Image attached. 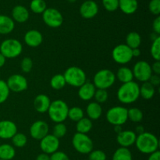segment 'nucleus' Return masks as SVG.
Instances as JSON below:
<instances>
[{"label":"nucleus","mask_w":160,"mask_h":160,"mask_svg":"<svg viewBox=\"0 0 160 160\" xmlns=\"http://www.w3.org/2000/svg\"><path fill=\"white\" fill-rule=\"evenodd\" d=\"M92 127H93L92 120H91L88 117L82 118L79 121H78L76 124L77 132L81 133H86L87 134L92 130Z\"/></svg>","instance_id":"c85d7f7f"},{"label":"nucleus","mask_w":160,"mask_h":160,"mask_svg":"<svg viewBox=\"0 0 160 160\" xmlns=\"http://www.w3.org/2000/svg\"><path fill=\"white\" fill-rule=\"evenodd\" d=\"M128 108L123 106L112 107L106 112V120L112 125H123L128 120Z\"/></svg>","instance_id":"6e6552de"},{"label":"nucleus","mask_w":160,"mask_h":160,"mask_svg":"<svg viewBox=\"0 0 160 160\" xmlns=\"http://www.w3.org/2000/svg\"><path fill=\"white\" fill-rule=\"evenodd\" d=\"M152 30L153 32L156 33V34L160 35V17L157 16L156 18L154 19L152 23Z\"/></svg>","instance_id":"a18cd8bd"},{"label":"nucleus","mask_w":160,"mask_h":160,"mask_svg":"<svg viewBox=\"0 0 160 160\" xmlns=\"http://www.w3.org/2000/svg\"><path fill=\"white\" fill-rule=\"evenodd\" d=\"M6 58L5 57V56H3L1 53H0V68H1V67H2L3 66L5 65V64H6Z\"/></svg>","instance_id":"864d4df0"},{"label":"nucleus","mask_w":160,"mask_h":160,"mask_svg":"<svg viewBox=\"0 0 160 160\" xmlns=\"http://www.w3.org/2000/svg\"><path fill=\"white\" fill-rule=\"evenodd\" d=\"M33 67V61L31 58L26 56L23 58L20 62V69L24 73H29Z\"/></svg>","instance_id":"79ce46f5"},{"label":"nucleus","mask_w":160,"mask_h":160,"mask_svg":"<svg viewBox=\"0 0 160 160\" xmlns=\"http://www.w3.org/2000/svg\"><path fill=\"white\" fill-rule=\"evenodd\" d=\"M67 1H68L70 3H76L77 0H67Z\"/></svg>","instance_id":"4d7b16f0"},{"label":"nucleus","mask_w":160,"mask_h":160,"mask_svg":"<svg viewBox=\"0 0 160 160\" xmlns=\"http://www.w3.org/2000/svg\"><path fill=\"white\" fill-rule=\"evenodd\" d=\"M30 17L29 10L22 5H17L12 9V19L14 22L23 24L28 21Z\"/></svg>","instance_id":"aec40b11"},{"label":"nucleus","mask_w":160,"mask_h":160,"mask_svg":"<svg viewBox=\"0 0 160 160\" xmlns=\"http://www.w3.org/2000/svg\"><path fill=\"white\" fill-rule=\"evenodd\" d=\"M126 44L131 49L139 48L142 44V37L140 34L136 31H131L128 33L126 37Z\"/></svg>","instance_id":"cd10ccee"},{"label":"nucleus","mask_w":160,"mask_h":160,"mask_svg":"<svg viewBox=\"0 0 160 160\" xmlns=\"http://www.w3.org/2000/svg\"><path fill=\"white\" fill-rule=\"evenodd\" d=\"M67 84L73 87H80L87 81L85 72L78 66L69 67L63 73Z\"/></svg>","instance_id":"20e7f679"},{"label":"nucleus","mask_w":160,"mask_h":160,"mask_svg":"<svg viewBox=\"0 0 160 160\" xmlns=\"http://www.w3.org/2000/svg\"><path fill=\"white\" fill-rule=\"evenodd\" d=\"M50 160H70V158L67 153L58 150L50 155Z\"/></svg>","instance_id":"c03bdc74"},{"label":"nucleus","mask_w":160,"mask_h":160,"mask_svg":"<svg viewBox=\"0 0 160 160\" xmlns=\"http://www.w3.org/2000/svg\"><path fill=\"white\" fill-rule=\"evenodd\" d=\"M30 9L34 13L42 14L47 9V4L45 0H31Z\"/></svg>","instance_id":"473e14b6"},{"label":"nucleus","mask_w":160,"mask_h":160,"mask_svg":"<svg viewBox=\"0 0 160 160\" xmlns=\"http://www.w3.org/2000/svg\"><path fill=\"white\" fill-rule=\"evenodd\" d=\"M78 88H79L78 96L81 100H84V101H88V100H92L94 97L95 90H96L95 85L88 81H86L84 84L81 85Z\"/></svg>","instance_id":"412c9836"},{"label":"nucleus","mask_w":160,"mask_h":160,"mask_svg":"<svg viewBox=\"0 0 160 160\" xmlns=\"http://www.w3.org/2000/svg\"><path fill=\"white\" fill-rule=\"evenodd\" d=\"M122 130H123V129H122V125H114V132H115L117 134L120 133Z\"/></svg>","instance_id":"5fc2aeb1"},{"label":"nucleus","mask_w":160,"mask_h":160,"mask_svg":"<svg viewBox=\"0 0 160 160\" xmlns=\"http://www.w3.org/2000/svg\"><path fill=\"white\" fill-rule=\"evenodd\" d=\"M156 93V87L149 82H145L140 86V97L145 100H151Z\"/></svg>","instance_id":"bb28decb"},{"label":"nucleus","mask_w":160,"mask_h":160,"mask_svg":"<svg viewBox=\"0 0 160 160\" xmlns=\"http://www.w3.org/2000/svg\"><path fill=\"white\" fill-rule=\"evenodd\" d=\"M148 9L150 13L155 16H159L160 14V0H151L148 4Z\"/></svg>","instance_id":"37998d69"},{"label":"nucleus","mask_w":160,"mask_h":160,"mask_svg":"<svg viewBox=\"0 0 160 160\" xmlns=\"http://www.w3.org/2000/svg\"><path fill=\"white\" fill-rule=\"evenodd\" d=\"M84 117V110L80 107H73V108H69L68 115L67 118L73 122H78L80 119Z\"/></svg>","instance_id":"72a5a7b5"},{"label":"nucleus","mask_w":160,"mask_h":160,"mask_svg":"<svg viewBox=\"0 0 160 160\" xmlns=\"http://www.w3.org/2000/svg\"><path fill=\"white\" fill-rule=\"evenodd\" d=\"M9 90L13 93H21L28 87V82L23 75L20 74H12L6 81Z\"/></svg>","instance_id":"f8f14e48"},{"label":"nucleus","mask_w":160,"mask_h":160,"mask_svg":"<svg viewBox=\"0 0 160 160\" xmlns=\"http://www.w3.org/2000/svg\"><path fill=\"white\" fill-rule=\"evenodd\" d=\"M83 1H86V0H83Z\"/></svg>","instance_id":"13d9d810"},{"label":"nucleus","mask_w":160,"mask_h":160,"mask_svg":"<svg viewBox=\"0 0 160 160\" xmlns=\"http://www.w3.org/2000/svg\"><path fill=\"white\" fill-rule=\"evenodd\" d=\"M102 3L108 12H115L119 9V0H102Z\"/></svg>","instance_id":"ea45409f"},{"label":"nucleus","mask_w":160,"mask_h":160,"mask_svg":"<svg viewBox=\"0 0 160 160\" xmlns=\"http://www.w3.org/2000/svg\"><path fill=\"white\" fill-rule=\"evenodd\" d=\"M117 96L119 101L123 104L134 103L140 97V86L134 80L122 83L117 90Z\"/></svg>","instance_id":"f257e3e1"},{"label":"nucleus","mask_w":160,"mask_h":160,"mask_svg":"<svg viewBox=\"0 0 160 160\" xmlns=\"http://www.w3.org/2000/svg\"><path fill=\"white\" fill-rule=\"evenodd\" d=\"M107 159V155L106 152L102 150L97 149V150H92L88 154V160H106Z\"/></svg>","instance_id":"a19ab883"},{"label":"nucleus","mask_w":160,"mask_h":160,"mask_svg":"<svg viewBox=\"0 0 160 160\" xmlns=\"http://www.w3.org/2000/svg\"><path fill=\"white\" fill-rule=\"evenodd\" d=\"M132 72L134 78L142 83L148 82L152 75L151 65L145 61H138L134 65Z\"/></svg>","instance_id":"9b49d317"},{"label":"nucleus","mask_w":160,"mask_h":160,"mask_svg":"<svg viewBox=\"0 0 160 160\" xmlns=\"http://www.w3.org/2000/svg\"><path fill=\"white\" fill-rule=\"evenodd\" d=\"M16 155V149L10 144H0V159L12 160Z\"/></svg>","instance_id":"a878e982"},{"label":"nucleus","mask_w":160,"mask_h":160,"mask_svg":"<svg viewBox=\"0 0 160 160\" xmlns=\"http://www.w3.org/2000/svg\"><path fill=\"white\" fill-rule=\"evenodd\" d=\"M95 102L98 104H102L107 101L109 98V93H108L107 89H96L94 95Z\"/></svg>","instance_id":"58836bf2"},{"label":"nucleus","mask_w":160,"mask_h":160,"mask_svg":"<svg viewBox=\"0 0 160 160\" xmlns=\"http://www.w3.org/2000/svg\"><path fill=\"white\" fill-rule=\"evenodd\" d=\"M159 37H160L159 35L156 34V33H155V32H152L151 35H150V39H152V41L156 40V39Z\"/></svg>","instance_id":"6e6d98bb"},{"label":"nucleus","mask_w":160,"mask_h":160,"mask_svg":"<svg viewBox=\"0 0 160 160\" xmlns=\"http://www.w3.org/2000/svg\"><path fill=\"white\" fill-rule=\"evenodd\" d=\"M0 160H2V159H0Z\"/></svg>","instance_id":"052dcab7"},{"label":"nucleus","mask_w":160,"mask_h":160,"mask_svg":"<svg viewBox=\"0 0 160 160\" xmlns=\"http://www.w3.org/2000/svg\"><path fill=\"white\" fill-rule=\"evenodd\" d=\"M17 133V124L11 120L0 121V139L9 140Z\"/></svg>","instance_id":"dca6fc26"},{"label":"nucleus","mask_w":160,"mask_h":160,"mask_svg":"<svg viewBox=\"0 0 160 160\" xmlns=\"http://www.w3.org/2000/svg\"><path fill=\"white\" fill-rule=\"evenodd\" d=\"M67 133V127L63 122H59V123H56V125L53 126L52 128V134L54 135L58 139L62 138L65 136V135Z\"/></svg>","instance_id":"c9c22d12"},{"label":"nucleus","mask_w":160,"mask_h":160,"mask_svg":"<svg viewBox=\"0 0 160 160\" xmlns=\"http://www.w3.org/2000/svg\"><path fill=\"white\" fill-rule=\"evenodd\" d=\"M51 104V100L49 97L45 94H38L36 96L33 101V105L36 111L38 113H45L48 111V108Z\"/></svg>","instance_id":"6ab92c4d"},{"label":"nucleus","mask_w":160,"mask_h":160,"mask_svg":"<svg viewBox=\"0 0 160 160\" xmlns=\"http://www.w3.org/2000/svg\"><path fill=\"white\" fill-rule=\"evenodd\" d=\"M112 57L117 64L121 65L128 64L133 59L132 49L126 44H119L112 50Z\"/></svg>","instance_id":"1a4fd4ad"},{"label":"nucleus","mask_w":160,"mask_h":160,"mask_svg":"<svg viewBox=\"0 0 160 160\" xmlns=\"http://www.w3.org/2000/svg\"><path fill=\"white\" fill-rule=\"evenodd\" d=\"M36 160H50V155L46 153L42 152L36 157Z\"/></svg>","instance_id":"8fccbe9b"},{"label":"nucleus","mask_w":160,"mask_h":160,"mask_svg":"<svg viewBox=\"0 0 160 160\" xmlns=\"http://www.w3.org/2000/svg\"><path fill=\"white\" fill-rule=\"evenodd\" d=\"M69 107L64 100L57 99L51 101L48 109V114L50 119L55 123L63 122L67 119Z\"/></svg>","instance_id":"7ed1b4c3"},{"label":"nucleus","mask_w":160,"mask_h":160,"mask_svg":"<svg viewBox=\"0 0 160 160\" xmlns=\"http://www.w3.org/2000/svg\"><path fill=\"white\" fill-rule=\"evenodd\" d=\"M86 114L91 120H97L102 115V108L97 102H90L86 108Z\"/></svg>","instance_id":"b1692460"},{"label":"nucleus","mask_w":160,"mask_h":160,"mask_svg":"<svg viewBox=\"0 0 160 160\" xmlns=\"http://www.w3.org/2000/svg\"><path fill=\"white\" fill-rule=\"evenodd\" d=\"M85 160H88V159H85Z\"/></svg>","instance_id":"bf43d9fd"},{"label":"nucleus","mask_w":160,"mask_h":160,"mask_svg":"<svg viewBox=\"0 0 160 160\" xmlns=\"http://www.w3.org/2000/svg\"><path fill=\"white\" fill-rule=\"evenodd\" d=\"M24 42L27 45L32 48L39 46L43 42V35L39 31L31 29L27 31L24 35Z\"/></svg>","instance_id":"a211bd4d"},{"label":"nucleus","mask_w":160,"mask_h":160,"mask_svg":"<svg viewBox=\"0 0 160 160\" xmlns=\"http://www.w3.org/2000/svg\"><path fill=\"white\" fill-rule=\"evenodd\" d=\"M23 52V45L15 39H7L2 41L0 45V53L6 59H13L20 56Z\"/></svg>","instance_id":"423d86ee"},{"label":"nucleus","mask_w":160,"mask_h":160,"mask_svg":"<svg viewBox=\"0 0 160 160\" xmlns=\"http://www.w3.org/2000/svg\"><path fill=\"white\" fill-rule=\"evenodd\" d=\"M42 19L47 26L52 28H59L63 23V17L56 8H47L42 13Z\"/></svg>","instance_id":"9d476101"},{"label":"nucleus","mask_w":160,"mask_h":160,"mask_svg":"<svg viewBox=\"0 0 160 160\" xmlns=\"http://www.w3.org/2000/svg\"><path fill=\"white\" fill-rule=\"evenodd\" d=\"M112 160H133L132 153L128 147H120L114 152Z\"/></svg>","instance_id":"c756f323"},{"label":"nucleus","mask_w":160,"mask_h":160,"mask_svg":"<svg viewBox=\"0 0 160 160\" xmlns=\"http://www.w3.org/2000/svg\"><path fill=\"white\" fill-rule=\"evenodd\" d=\"M15 28V22L12 17L0 14V35H8Z\"/></svg>","instance_id":"4be33fe9"},{"label":"nucleus","mask_w":160,"mask_h":160,"mask_svg":"<svg viewBox=\"0 0 160 160\" xmlns=\"http://www.w3.org/2000/svg\"><path fill=\"white\" fill-rule=\"evenodd\" d=\"M141 53H142V51H141V50L139 48L132 49L133 57H138L141 55Z\"/></svg>","instance_id":"603ef678"},{"label":"nucleus","mask_w":160,"mask_h":160,"mask_svg":"<svg viewBox=\"0 0 160 160\" xmlns=\"http://www.w3.org/2000/svg\"><path fill=\"white\" fill-rule=\"evenodd\" d=\"M72 144L73 148L82 155H88L94 147L93 141L88 135L78 132L72 138Z\"/></svg>","instance_id":"0eeeda50"},{"label":"nucleus","mask_w":160,"mask_h":160,"mask_svg":"<svg viewBox=\"0 0 160 160\" xmlns=\"http://www.w3.org/2000/svg\"><path fill=\"white\" fill-rule=\"evenodd\" d=\"M137 134L133 130H122L117 136V141L120 147H128L134 145L135 143Z\"/></svg>","instance_id":"f3484780"},{"label":"nucleus","mask_w":160,"mask_h":160,"mask_svg":"<svg viewBox=\"0 0 160 160\" xmlns=\"http://www.w3.org/2000/svg\"><path fill=\"white\" fill-rule=\"evenodd\" d=\"M11 140L14 147H23L28 143V136L24 133L18 132L11 138Z\"/></svg>","instance_id":"f704fd0d"},{"label":"nucleus","mask_w":160,"mask_h":160,"mask_svg":"<svg viewBox=\"0 0 160 160\" xmlns=\"http://www.w3.org/2000/svg\"><path fill=\"white\" fill-rule=\"evenodd\" d=\"M128 119L134 123H138L143 119L144 115L141 109L138 108H131L128 110Z\"/></svg>","instance_id":"2f4dec72"},{"label":"nucleus","mask_w":160,"mask_h":160,"mask_svg":"<svg viewBox=\"0 0 160 160\" xmlns=\"http://www.w3.org/2000/svg\"><path fill=\"white\" fill-rule=\"evenodd\" d=\"M135 133L136 134H141V133H144L145 132V128H144V126L142 125H138L136 126L135 128Z\"/></svg>","instance_id":"3c124183"},{"label":"nucleus","mask_w":160,"mask_h":160,"mask_svg":"<svg viewBox=\"0 0 160 160\" xmlns=\"http://www.w3.org/2000/svg\"><path fill=\"white\" fill-rule=\"evenodd\" d=\"M116 75V78L119 80L120 83H126L133 81L134 79V75H133L132 69L129 68L127 66H122L117 70Z\"/></svg>","instance_id":"393cba45"},{"label":"nucleus","mask_w":160,"mask_h":160,"mask_svg":"<svg viewBox=\"0 0 160 160\" xmlns=\"http://www.w3.org/2000/svg\"><path fill=\"white\" fill-rule=\"evenodd\" d=\"M119 9L127 15L134 14L138 9V0H119Z\"/></svg>","instance_id":"5701e85b"},{"label":"nucleus","mask_w":160,"mask_h":160,"mask_svg":"<svg viewBox=\"0 0 160 160\" xmlns=\"http://www.w3.org/2000/svg\"><path fill=\"white\" fill-rule=\"evenodd\" d=\"M67 85L65 78L63 76V74H56L52 77L50 80V86L53 89L56 90H59L62 88L65 87Z\"/></svg>","instance_id":"7c9ffc66"},{"label":"nucleus","mask_w":160,"mask_h":160,"mask_svg":"<svg viewBox=\"0 0 160 160\" xmlns=\"http://www.w3.org/2000/svg\"><path fill=\"white\" fill-rule=\"evenodd\" d=\"M150 83L153 86L156 87V86H159L160 85V77L159 75H156V74H152L150 77L149 80H148Z\"/></svg>","instance_id":"49530a36"},{"label":"nucleus","mask_w":160,"mask_h":160,"mask_svg":"<svg viewBox=\"0 0 160 160\" xmlns=\"http://www.w3.org/2000/svg\"><path fill=\"white\" fill-rule=\"evenodd\" d=\"M59 145H60L59 139L56 137L54 135L49 133L40 140L41 150L42 151V152L49 155L57 152L59 148Z\"/></svg>","instance_id":"ddd939ff"},{"label":"nucleus","mask_w":160,"mask_h":160,"mask_svg":"<svg viewBox=\"0 0 160 160\" xmlns=\"http://www.w3.org/2000/svg\"><path fill=\"white\" fill-rule=\"evenodd\" d=\"M116 75L109 69H101L95 74L93 84L96 89H107L112 87L116 82Z\"/></svg>","instance_id":"39448f33"},{"label":"nucleus","mask_w":160,"mask_h":160,"mask_svg":"<svg viewBox=\"0 0 160 160\" xmlns=\"http://www.w3.org/2000/svg\"><path fill=\"white\" fill-rule=\"evenodd\" d=\"M134 144L138 150L142 154L150 155L159 150V142L157 136L149 132H144L137 135Z\"/></svg>","instance_id":"f03ea898"},{"label":"nucleus","mask_w":160,"mask_h":160,"mask_svg":"<svg viewBox=\"0 0 160 160\" xmlns=\"http://www.w3.org/2000/svg\"><path fill=\"white\" fill-rule=\"evenodd\" d=\"M150 53H151L152 57L155 61H160V37L152 41Z\"/></svg>","instance_id":"4c0bfd02"},{"label":"nucleus","mask_w":160,"mask_h":160,"mask_svg":"<svg viewBox=\"0 0 160 160\" xmlns=\"http://www.w3.org/2000/svg\"><path fill=\"white\" fill-rule=\"evenodd\" d=\"M9 93H10V90L6 84V82L0 79V104L7 100Z\"/></svg>","instance_id":"e433bc0d"},{"label":"nucleus","mask_w":160,"mask_h":160,"mask_svg":"<svg viewBox=\"0 0 160 160\" xmlns=\"http://www.w3.org/2000/svg\"><path fill=\"white\" fill-rule=\"evenodd\" d=\"M79 12L83 18L92 19L98 14V6L93 0H86L80 6Z\"/></svg>","instance_id":"2eb2a0df"},{"label":"nucleus","mask_w":160,"mask_h":160,"mask_svg":"<svg viewBox=\"0 0 160 160\" xmlns=\"http://www.w3.org/2000/svg\"><path fill=\"white\" fill-rule=\"evenodd\" d=\"M152 72V74H156V75H160V61H156L152 64L151 65Z\"/></svg>","instance_id":"de8ad7c7"},{"label":"nucleus","mask_w":160,"mask_h":160,"mask_svg":"<svg viewBox=\"0 0 160 160\" xmlns=\"http://www.w3.org/2000/svg\"><path fill=\"white\" fill-rule=\"evenodd\" d=\"M148 160H160V152L159 151H156V152H153V153L150 154L148 156Z\"/></svg>","instance_id":"09e8293b"},{"label":"nucleus","mask_w":160,"mask_h":160,"mask_svg":"<svg viewBox=\"0 0 160 160\" xmlns=\"http://www.w3.org/2000/svg\"><path fill=\"white\" fill-rule=\"evenodd\" d=\"M49 126L45 121L37 120L31 124L30 127V135L34 140L40 141L48 134Z\"/></svg>","instance_id":"4468645a"}]
</instances>
